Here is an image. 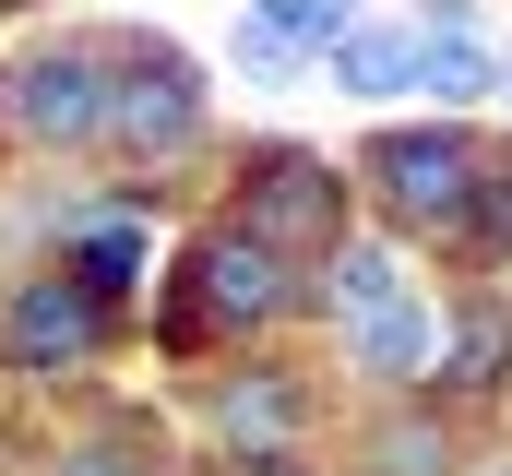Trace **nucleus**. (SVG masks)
I'll use <instances>...</instances> for the list:
<instances>
[{
	"label": "nucleus",
	"instance_id": "f257e3e1",
	"mask_svg": "<svg viewBox=\"0 0 512 476\" xmlns=\"http://www.w3.org/2000/svg\"><path fill=\"white\" fill-rule=\"evenodd\" d=\"M298 298H310V286H298V262H274L262 238L215 227V238H191V262H179V310H167V346H203V334H274Z\"/></svg>",
	"mask_w": 512,
	"mask_h": 476
},
{
	"label": "nucleus",
	"instance_id": "f03ea898",
	"mask_svg": "<svg viewBox=\"0 0 512 476\" xmlns=\"http://www.w3.org/2000/svg\"><path fill=\"white\" fill-rule=\"evenodd\" d=\"M239 238H262L274 262H322L334 238H346V167H322L310 143H262L251 179H239V215H227Z\"/></svg>",
	"mask_w": 512,
	"mask_h": 476
},
{
	"label": "nucleus",
	"instance_id": "7ed1b4c3",
	"mask_svg": "<svg viewBox=\"0 0 512 476\" xmlns=\"http://www.w3.org/2000/svg\"><path fill=\"white\" fill-rule=\"evenodd\" d=\"M96 119H108V48L48 36V48H12V60H0V131H12V143H36V155H84Z\"/></svg>",
	"mask_w": 512,
	"mask_h": 476
},
{
	"label": "nucleus",
	"instance_id": "20e7f679",
	"mask_svg": "<svg viewBox=\"0 0 512 476\" xmlns=\"http://www.w3.org/2000/svg\"><path fill=\"white\" fill-rule=\"evenodd\" d=\"M96 143H108V155H131V167H155V155L203 143V72H191L167 36L108 48V119H96Z\"/></svg>",
	"mask_w": 512,
	"mask_h": 476
},
{
	"label": "nucleus",
	"instance_id": "39448f33",
	"mask_svg": "<svg viewBox=\"0 0 512 476\" xmlns=\"http://www.w3.org/2000/svg\"><path fill=\"white\" fill-rule=\"evenodd\" d=\"M358 167H370V191H382V215H393V227L453 238V227H465V191H477V167H489V155H477L453 119H429V131H382Z\"/></svg>",
	"mask_w": 512,
	"mask_h": 476
},
{
	"label": "nucleus",
	"instance_id": "423d86ee",
	"mask_svg": "<svg viewBox=\"0 0 512 476\" xmlns=\"http://www.w3.org/2000/svg\"><path fill=\"white\" fill-rule=\"evenodd\" d=\"M96 346H108V310H96L72 274L12 286V310H0V357H12V369H84Z\"/></svg>",
	"mask_w": 512,
	"mask_h": 476
},
{
	"label": "nucleus",
	"instance_id": "0eeeda50",
	"mask_svg": "<svg viewBox=\"0 0 512 476\" xmlns=\"http://www.w3.org/2000/svg\"><path fill=\"white\" fill-rule=\"evenodd\" d=\"M346 357H358L370 381L405 393V381H429V369H441V310H429L417 286H393L382 310H358V322H346Z\"/></svg>",
	"mask_w": 512,
	"mask_h": 476
},
{
	"label": "nucleus",
	"instance_id": "6e6552de",
	"mask_svg": "<svg viewBox=\"0 0 512 476\" xmlns=\"http://www.w3.org/2000/svg\"><path fill=\"white\" fill-rule=\"evenodd\" d=\"M358 12L346 0H251V24H239V72H298V60H334V36H346Z\"/></svg>",
	"mask_w": 512,
	"mask_h": 476
},
{
	"label": "nucleus",
	"instance_id": "1a4fd4ad",
	"mask_svg": "<svg viewBox=\"0 0 512 476\" xmlns=\"http://www.w3.org/2000/svg\"><path fill=\"white\" fill-rule=\"evenodd\" d=\"M60 274H72V286H84V298H96V310L120 322V298L143 286V274H155V238H143V203H131V215H96V227L72 238V262H60Z\"/></svg>",
	"mask_w": 512,
	"mask_h": 476
},
{
	"label": "nucleus",
	"instance_id": "9d476101",
	"mask_svg": "<svg viewBox=\"0 0 512 476\" xmlns=\"http://www.w3.org/2000/svg\"><path fill=\"white\" fill-rule=\"evenodd\" d=\"M215 429H227L239 453H274V441L298 429V381H286V369H239V381L215 393Z\"/></svg>",
	"mask_w": 512,
	"mask_h": 476
},
{
	"label": "nucleus",
	"instance_id": "9b49d317",
	"mask_svg": "<svg viewBox=\"0 0 512 476\" xmlns=\"http://www.w3.org/2000/svg\"><path fill=\"white\" fill-rule=\"evenodd\" d=\"M429 381H441V393H501V381H512V310H501V298H477V310H465V334L441 346Z\"/></svg>",
	"mask_w": 512,
	"mask_h": 476
},
{
	"label": "nucleus",
	"instance_id": "f8f14e48",
	"mask_svg": "<svg viewBox=\"0 0 512 476\" xmlns=\"http://www.w3.org/2000/svg\"><path fill=\"white\" fill-rule=\"evenodd\" d=\"M334 84H346V96H405V84H417V36H405V24H346V36H334Z\"/></svg>",
	"mask_w": 512,
	"mask_h": 476
},
{
	"label": "nucleus",
	"instance_id": "ddd939ff",
	"mask_svg": "<svg viewBox=\"0 0 512 476\" xmlns=\"http://www.w3.org/2000/svg\"><path fill=\"white\" fill-rule=\"evenodd\" d=\"M405 36H417V24H405ZM489 84H501V60H489L477 36H417V84H405V96H429V108H477Z\"/></svg>",
	"mask_w": 512,
	"mask_h": 476
},
{
	"label": "nucleus",
	"instance_id": "4468645a",
	"mask_svg": "<svg viewBox=\"0 0 512 476\" xmlns=\"http://www.w3.org/2000/svg\"><path fill=\"white\" fill-rule=\"evenodd\" d=\"M393 286H405V274H393V250H382V238H334V250H322V286H310V298H322L334 322H358V310H382Z\"/></svg>",
	"mask_w": 512,
	"mask_h": 476
},
{
	"label": "nucleus",
	"instance_id": "2eb2a0df",
	"mask_svg": "<svg viewBox=\"0 0 512 476\" xmlns=\"http://www.w3.org/2000/svg\"><path fill=\"white\" fill-rule=\"evenodd\" d=\"M465 250H489V262H512V167H477V191H465Z\"/></svg>",
	"mask_w": 512,
	"mask_h": 476
},
{
	"label": "nucleus",
	"instance_id": "dca6fc26",
	"mask_svg": "<svg viewBox=\"0 0 512 476\" xmlns=\"http://www.w3.org/2000/svg\"><path fill=\"white\" fill-rule=\"evenodd\" d=\"M370 476H453V441H441V429H429V417H417V429H405V417H393L382 441H370Z\"/></svg>",
	"mask_w": 512,
	"mask_h": 476
},
{
	"label": "nucleus",
	"instance_id": "f3484780",
	"mask_svg": "<svg viewBox=\"0 0 512 476\" xmlns=\"http://www.w3.org/2000/svg\"><path fill=\"white\" fill-rule=\"evenodd\" d=\"M60 476H155V465H143V441H84V453H60Z\"/></svg>",
	"mask_w": 512,
	"mask_h": 476
},
{
	"label": "nucleus",
	"instance_id": "a211bd4d",
	"mask_svg": "<svg viewBox=\"0 0 512 476\" xmlns=\"http://www.w3.org/2000/svg\"><path fill=\"white\" fill-rule=\"evenodd\" d=\"M417 36H477V0H429V12H417Z\"/></svg>",
	"mask_w": 512,
	"mask_h": 476
},
{
	"label": "nucleus",
	"instance_id": "6ab92c4d",
	"mask_svg": "<svg viewBox=\"0 0 512 476\" xmlns=\"http://www.w3.org/2000/svg\"><path fill=\"white\" fill-rule=\"evenodd\" d=\"M251 476H310V465H286V453H251Z\"/></svg>",
	"mask_w": 512,
	"mask_h": 476
},
{
	"label": "nucleus",
	"instance_id": "aec40b11",
	"mask_svg": "<svg viewBox=\"0 0 512 476\" xmlns=\"http://www.w3.org/2000/svg\"><path fill=\"white\" fill-rule=\"evenodd\" d=\"M501 476H512V465H501Z\"/></svg>",
	"mask_w": 512,
	"mask_h": 476
}]
</instances>
